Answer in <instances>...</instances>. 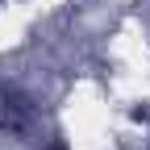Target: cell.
<instances>
[{
  "label": "cell",
  "mask_w": 150,
  "mask_h": 150,
  "mask_svg": "<svg viewBox=\"0 0 150 150\" xmlns=\"http://www.w3.org/2000/svg\"><path fill=\"white\" fill-rule=\"evenodd\" d=\"M50 150H67V142H54V146H50Z\"/></svg>",
  "instance_id": "obj_1"
}]
</instances>
